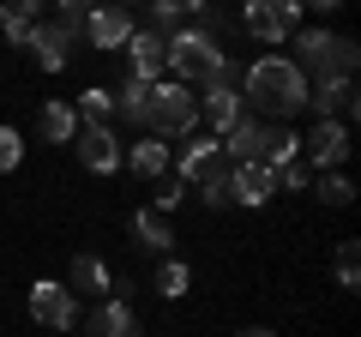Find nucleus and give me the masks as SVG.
Listing matches in <instances>:
<instances>
[{
  "mask_svg": "<svg viewBox=\"0 0 361 337\" xmlns=\"http://www.w3.org/2000/svg\"><path fill=\"white\" fill-rule=\"evenodd\" d=\"M307 109L319 121H355V78H313L307 85Z\"/></svg>",
  "mask_w": 361,
  "mask_h": 337,
  "instance_id": "obj_11",
  "label": "nucleus"
},
{
  "mask_svg": "<svg viewBox=\"0 0 361 337\" xmlns=\"http://www.w3.org/2000/svg\"><path fill=\"white\" fill-rule=\"evenodd\" d=\"M151 289H157L163 301H180L187 289H193V271H187V259H163V265H157V277H151Z\"/></svg>",
  "mask_w": 361,
  "mask_h": 337,
  "instance_id": "obj_23",
  "label": "nucleus"
},
{
  "mask_svg": "<svg viewBox=\"0 0 361 337\" xmlns=\"http://www.w3.org/2000/svg\"><path fill=\"white\" fill-rule=\"evenodd\" d=\"M199 121H211V133H229L235 121H247V103H241V85H235V73L211 78V85H199Z\"/></svg>",
  "mask_w": 361,
  "mask_h": 337,
  "instance_id": "obj_9",
  "label": "nucleus"
},
{
  "mask_svg": "<svg viewBox=\"0 0 361 337\" xmlns=\"http://www.w3.org/2000/svg\"><path fill=\"white\" fill-rule=\"evenodd\" d=\"M241 103L253 109L259 121H295L301 109H307V78H301V66L283 61V54H259L241 73Z\"/></svg>",
  "mask_w": 361,
  "mask_h": 337,
  "instance_id": "obj_1",
  "label": "nucleus"
},
{
  "mask_svg": "<svg viewBox=\"0 0 361 337\" xmlns=\"http://www.w3.org/2000/svg\"><path fill=\"white\" fill-rule=\"evenodd\" d=\"M313 193H319V205H331V211H343L349 199H355V181H349L343 168H325V175H313Z\"/></svg>",
  "mask_w": 361,
  "mask_h": 337,
  "instance_id": "obj_24",
  "label": "nucleus"
},
{
  "mask_svg": "<svg viewBox=\"0 0 361 337\" xmlns=\"http://www.w3.org/2000/svg\"><path fill=\"white\" fill-rule=\"evenodd\" d=\"M73 145H78V163H85L90 175H121V139H115L109 121H78Z\"/></svg>",
  "mask_w": 361,
  "mask_h": 337,
  "instance_id": "obj_10",
  "label": "nucleus"
},
{
  "mask_svg": "<svg viewBox=\"0 0 361 337\" xmlns=\"http://www.w3.org/2000/svg\"><path fill=\"white\" fill-rule=\"evenodd\" d=\"M37 133H42L49 145H73V133H78V109H73V97H54V103H42Z\"/></svg>",
  "mask_w": 361,
  "mask_h": 337,
  "instance_id": "obj_20",
  "label": "nucleus"
},
{
  "mask_svg": "<svg viewBox=\"0 0 361 337\" xmlns=\"http://www.w3.org/2000/svg\"><path fill=\"white\" fill-rule=\"evenodd\" d=\"M223 73H235L223 37H211V30H199V25H180L175 37H169L163 78H175V85H211V78H223Z\"/></svg>",
  "mask_w": 361,
  "mask_h": 337,
  "instance_id": "obj_2",
  "label": "nucleus"
},
{
  "mask_svg": "<svg viewBox=\"0 0 361 337\" xmlns=\"http://www.w3.org/2000/svg\"><path fill=\"white\" fill-rule=\"evenodd\" d=\"M180 199H187V181H180V175H157V199H151V211L175 217V211H180Z\"/></svg>",
  "mask_w": 361,
  "mask_h": 337,
  "instance_id": "obj_28",
  "label": "nucleus"
},
{
  "mask_svg": "<svg viewBox=\"0 0 361 337\" xmlns=\"http://www.w3.org/2000/svg\"><path fill=\"white\" fill-rule=\"evenodd\" d=\"M271 175H277V193H307V187H313V168L301 163V157L283 163V168H271Z\"/></svg>",
  "mask_w": 361,
  "mask_h": 337,
  "instance_id": "obj_29",
  "label": "nucleus"
},
{
  "mask_svg": "<svg viewBox=\"0 0 361 337\" xmlns=\"http://www.w3.org/2000/svg\"><path fill=\"white\" fill-rule=\"evenodd\" d=\"M109 6H127V13H133V6H145V0H109Z\"/></svg>",
  "mask_w": 361,
  "mask_h": 337,
  "instance_id": "obj_37",
  "label": "nucleus"
},
{
  "mask_svg": "<svg viewBox=\"0 0 361 337\" xmlns=\"http://www.w3.org/2000/svg\"><path fill=\"white\" fill-rule=\"evenodd\" d=\"M145 133H157V139H187V133H199V91L193 85H175V78H157L151 109H145Z\"/></svg>",
  "mask_w": 361,
  "mask_h": 337,
  "instance_id": "obj_4",
  "label": "nucleus"
},
{
  "mask_svg": "<svg viewBox=\"0 0 361 337\" xmlns=\"http://www.w3.org/2000/svg\"><path fill=\"white\" fill-rule=\"evenodd\" d=\"M295 66L307 85L313 78H355L361 49H355V37H337V30L313 25V30H295Z\"/></svg>",
  "mask_w": 361,
  "mask_h": 337,
  "instance_id": "obj_3",
  "label": "nucleus"
},
{
  "mask_svg": "<svg viewBox=\"0 0 361 337\" xmlns=\"http://www.w3.org/2000/svg\"><path fill=\"white\" fill-rule=\"evenodd\" d=\"M301 157V133L289 121H271V139H265V168H283Z\"/></svg>",
  "mask_w": 361,
  "mask_h": 337,
  "instance_id": "obj_21",
  "label": "nucleus"
},
{
  "mask_svg": "<svg viewBox=\"0 0 361 337\" xmlns=\"http://www.w3.org/2000/svg\"><path fill=\"white\" fill-rule=\"evenodd\" d=\"M25 163V133L18 127H0V175H13Z\"/></svg>",
  "mask_w": 361,
  "mask_h": 337,
  "instance_id": "obj_31",
  "label": "nucleus"
},
{
  "mask_svg": "<svg viewBox=\"0 0 361 337\" xmlns=\"http://www.w3.org/2000/svg\"><path fill=\"white\" fill-rule=\"evenodd\" d=\"M199 199H205L211 211H223V205H229V181H211V187H199Z\"/></svg>",
  "mask_w": 361,
  "mask_h": 337,
  "instance_id": "obj_32",
  "label": "nucleus"
},
{
  "mask_svg": "<svg viewBox=\"0 0 361 337\" xmlns=\"http://www.w3.org/2000/svg\"><path fill=\"white\" fill-rule=\"evenodd\" d=\"M66 289L73 295H90V301H103V295H115V271H109L97 253H78L73 265H66Z\"/></svg>",
  "mask_w": 361,
  "mask_h": 337,
  "instance_id": "obj_18",
  "label": "nucleus"
},
{
  "mask_svg": "<svg viewBox=\"0 0 361 337\" xmlns=\"http://www.w3.org/2000/svg\"><path fill=\"white\" fill-rule=\"evenodd\" d=\"M235 337H277L271 325H247V331H235Z\"/></svg>",
  "mask_w": 361,
  "mask_h": 337,
  "instance_id": "obj_35",
  "label": "nucleus"
},
{
  "mask_svg": "<svg viewBox=\"0 0 361 337\" xmlns=\"http://www.w3.org/2000/svg\"><path fill=\"white\" fill-rule=\"evenodd\" d=\"M145 13H151V25H145V30H157V37H175V30L187 25L180 0H145Z\"/></svg>",
  "mask_w": 361,
  "mask_h": 337,
  "instance_id": "obj_26",
  "label": "nucleus"
},
{
  "mask_svg": "<svg viewBox=\"0 0 361 337\" xmlns=\"http://www.w3.org/2000/svg\"><path fill=\"white\" fill-rule=\"evenodd\" d=\"M73 109H78V121H109L115 115V91H109V85H85V91L73 97Z\"/></svg>",
  "mask_w": 361,
  "mask_h": 337,
  "instance_id": "obj_25",
  "label": "nucleus"
},
{
  "mask_svg": "<svg viewBox=\"0 0 361 337\" xmlns=\"http://www.w3.org/2000/svg\"><path fill=\"white\" fill-rule=\"evenodd\" d=\"M241 30L265 49H277L301 30V0H241Z\"/></svg>",
  "mask_w": 361,
  "mask_h": 337,
  "instance_id": "obj_6",
  "label": "nucleus"
},
{
  "mask_svg": "<svg viewBox=\"0 0 361 337\" xmlns=\"http://www.w3.org/2000/svg\"><path fill=\"white\" fill-rule=\"evenodd\" d=\"M54 6H78V13H90V6H103V0H54Z\"/></svg>",
  "mask_w": 361,
  "mask_h": 337,
  "instance_id": "obj_36",
  "label": "nucleus"
},
{
  "mask_svg": "<svg viewBox=\"0 0 361 337\" xmlns=\"http://www.w3.org/2000/svg\"><path fill=\"white\" fill-rule=\"evenodd\" d=\"M78 325H85V337H139V331H145L139 313H133L127 301H115V295H103V301H97V307H90Z\"/></svg>",
  "mask_w": 361,
  "mask_h": 337,
  "instance_id": "obj_14",
  "label": "nucleus"
},
{
  "mask_svg": "<svg viewBox=\"0 0 361 337\" xmlns=\"http://www.w3.org/2000/svg\"><path fill=\"white\" fill-rule=\"evenodd\" d=\"M30 319H42L49 331H78V295L66 283H54V277H37L30 283Z\"/></svg>",
  "mask_w": 361,
  "mask_h": 337,
  "instance_id": "obj_8",
  "label": "nucleus"
},
{
  "mask_svg": "<svg viewBox=\"0 0 361 337\" xmlns=\"http://www.w3.org/2000/svg\"><path fill=\"white\" fill-rule=\"evenodd\" d=\"M265 139H271V121L247 115V121H235V127L223 133V157H229V163H265Z\"/></svg>",
  "mask_w": 361,
  "mask_h": 337,
  "instance_id": "obj_16",
  "label": "nucleus"
},
{
  "mask_svg": "<svg viewBox=\"0 0 361 337\" xmlns=\"http://www.w3.org/2000/svg\"><path fill=\"white\" fill-rule=\"evenodd\" d=\"M337 283H343V289L361 283V247L355 241H337Z\"/></svg>",
  "mask_w": 361,
  "mask_h": 337,
  "instance_id": "obj_30",
  "label": "nucleus"
},
{
  "mask_svg": "<svg viewBox=\"0 0 361 337\" xmlns=\"http://www.w3.org/2000/svg\"><path fill=\"white\" fill-rule=\"evenodd\" d=\"M127 37H133V13H127V6H109V0H103V6H90V18H85V42H90V49H127Z\"/></svg>",
  "mask_w": 361,
  "mask_h": 337,
  "instance_id": "obj_12",
  "label": "nucleus"
},
{
  "mask_svg": "<svg viewBox=\"0 0 361 337\" xmlns=\"http://www.w3.org/2000/svg\"><path fill=\"white\" fill-rule=\"evenodd\" d=\"M163 49H169V37H157V30H139V25H133V37H127V66H133V73H127V78L157 85V78H163Z\"/></svg>",
  "mask_w": 361,
  "mask_h": 337,
  "instance_id": "obj_17",
  "label": "nucleus"
},
{
  "mask_svg": "<svg viewBox=\"0 0 361 337\" xmlns=\"http://www.w3.org/2000/svg\"><path fill=\"white\" fill-rule=\"evenodd\" d=\"M6 6H18L25 18H42V6H49V0H6Z\"/></svg>",
  "mask_w": 361,
  "mask_h": 337,
  "instance_id": "obj_33",
  "label": "nucleus"
},
{
  "mask_svg": "<svg viewBox=\"0 0 361 337\" xmlns=\"http://www.w3.org/2000/svg\"><path fill=\"white\" fill-rule=\"evenodd\" d=\"M307 6H313V13H337L343 0H301V13H307Z\"/></svg>",
  "mask_w": 361,
  "mask_h": 337,
  "instance_id": "obj_34",
  "label": "nucleus"
},
{
  "mask_svg": "<svg viewBox=\"0 0 361 337\" xmlns=\"http://www.w3.org/2000/svg\"><path fill=\"white\" fill-rule=\"evenodd\" d=\"M271 193H277V175H271L265 163H235V168H229V205L259 211Z\"/></svg>",
  "mask_w": 361,
  "mask_h": 337,
  "instance_id": "obj_13",
  "label": "nucleus"
},
{
  "mask_svg": "<svg viewBox=\"0 0 361 337\" xmlns=\"http://www.w3.org/2000/svg\"><path fill=\"white\" fill-rule=\"evenodd\" d=\"M127 229H133V241H139L145 253H157V259H169V247H175V223H169L163 211L139 205V211H133V223H127Z\"/></svg>",
  "mask_w": 361,
  "mask_h": 337,
  "instance_id": "obj_19",
  "label": "nucleus"
},
{
  "mask_svg": "<svg viewBox=\"0 0 361 337\" xmlns=\"http://www.w3.org/2000/svg\"><path fill=\"white\" fill-rule=\"evenodd\" d=\"M145 109H151V85H145V78H127L115 91V115L133 121V127H145Z\"/></svg>",
  "mask_w": 361,
  "mask_h": 337,
  "instance_id": "obj_22",
  "label": "nucleus"
},
{
  "mask_svg": "<svg viewBox=\"0 0 361 337\" xmlns=\"http://www.w3.org/2000/svg\"><path fill=\"white\" fill-rule=\"evenodd\" d=\"M30 30H37V18H25L18 6H6V0H0V37L13 42V49H30Z\"/></svg>",
  "mask_w": 361,
  "mask_h": 337,
  "instance_id": "obj_27",
  "label": "nucleus"
},
{
  "mask_svg": "<svg viewBox=\"0 0 361 337\" xmlns=\"http://www.w3.org/2000/svg\"><path fill=\"white\" fill-rule=\"evenodd\" d=\"M229 157H223L217 133H187L180 139V157H169V175H180L187 187H211V181H229Z\"/></svg>",
  "mask_w": 361,
  "mask_h": 337,
  "instance_id": "obj_5",
  "label": "nucleus"
},
{
  "mask_svg": "<svg viewBox=\"0 0 361 337\" xmlns=\"http://www.w3.org/2000/svg\"><path fill=\"white\" fill-rule=\"evenodd\" d=\"M169 139H157V133H139L133 145H121V168H133L139 181H157V175H169Z\"/></svg>",
  "mask_w": 361,
  "mask_h": 337,
  "instance_id": "obj_15",
  "label": "nucleus"
},
{
  "mask_svg": "<svg viewBox=\"0 0 361 337\" xmlns=\"http://www.w3.org/2000/svg\"><path fill=\"white\" fill-rule=\"evenodd\" d=\"M301 163L313 175L349 163V121H313V133H301Z\"/></svg>",
  "mask_w": 361,
  "mask_h": 337,
  "instance_id": "obj_7",
  "label": "nucleus"
}]
</instances>
